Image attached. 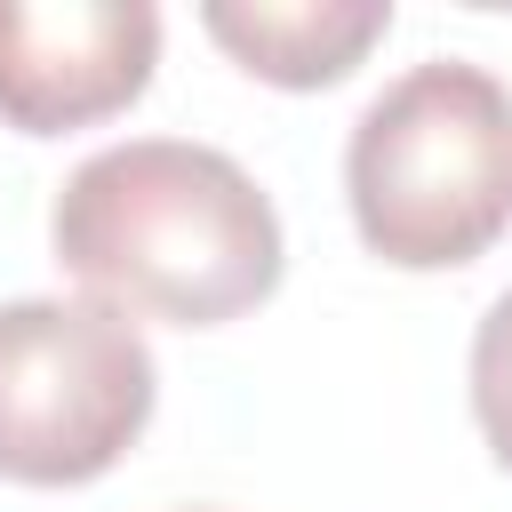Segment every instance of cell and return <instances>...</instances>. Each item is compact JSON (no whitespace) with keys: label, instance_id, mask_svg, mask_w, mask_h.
Instances as JSON below:
<instances>
[{"label":"cell","instance_id":"277c9868","mask_svg":"<svg viewBox=\"0 0 512 512\" xmlns=\"http://www.w3.org/2000/svg\"><path fill=\"white\" fill-rule=\"evenodd\" d=\"M160 64V8L144 0H0V120L16 136H72L128 112Z\"/></svg>","mask_w":512,"mask_h":512},{"label":"cell","instance_id":"7a4b0ae2","mask_svg":"<svg viewBox=\"0 0 512 512\" xmlns=\"http://www.w3.org/2000/svg\"><path fill=\"white\" fill-rule=\"evenodd\" d=\"M344 200L368 256L456 272L512 232V88L488 64H408L344 144Z\"/></svg>","mask_w":512,"mask_h":512},{"label":"cell","instance_id":"5b68a950","mask_svg":"<svg viewBox=\"0 0 512 512\" xmlns=\"http://www.w3.org/2000/svg\"><path fill=\"white\" fill-rule=\"evenodd\" d=\"M200 32L272 88H336L392 32V0H208Z\"/></svg>","mask_w":512,"mask_h":512},{"label":"cell","instance_id":"3957f363","mask_svg":"<svg viewBox=\"0 0 512 512\" xmlns=\"http://www.w3.org/2000/svg\"><path fill=\"white\" fill-rule=\"evenodd\" d=\"M160 368L144 328L104 296L0 304V480L88 488L152 424Z\"/></svg>","mask_w":512,"mask_h":512},{"label":"cell","instance_id":"8992f818","mask_svg":"<svg viewBox=\"0 0 512 512\" xmlns=\"http://www.w3.org/2000/svg\"><path fill=\"white\" fill-rule=\"evenodd\" d=\"M472 424H480L488 456L512 472V288L472 328Z\"/></svg>","mask_w":512,"mask_h":512},{"label":"cell","instance_id":"6da1fadb","mask_svg":"<svg viewBox=\"0 0 512 512\" xmlns=\"http://www.w3.org/2000/svg\"><path fill=\"white\" fill-rule=\"evenodd\" d=\"M48 248L88 296L168 328H224L288 272L272 192L232 152L192 136H128L88 152L56 184Z\"/></svg>","mask_w":512,"mask_h":512}]
</instances>
